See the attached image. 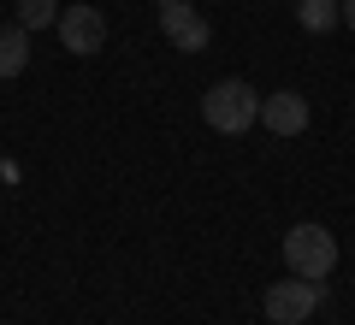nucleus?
Returning <instances> with one entry per match:
<instances>
[{
  "mask_svg": "<svg viewBox=\"0 0 355 325\" xmlns=\"http://www.w3.org/2000/svg\"><path fill=\"white\" fill-rule=\"evenodd\" d=\"M202 118L219 130V137H249V130L261 125V95H254L243 77H219V83H207V95H202Z\"/></svg>",
  "mask_w": 355,
  "mask_h": 325,
  "instance_id": "f257e3e1",
  "label": "nucleus"
},
{
  "mask_svg": "<svg viewBox=\"0 0 355 325\" xmlns=\"http://www.w3.org/2000/svg\"><path fill=\"white\" fill-rule=\"evenodd\" d=\"M284 266H291L296 278L326 284L331 266H338V237H331L326 225H291L284 231Z\"/></svg>",
  "mask_w": 355,
  "mask_h": 325,
  "instance_id": "f03ea898",
  "label": "nucleus"
},
{
  "mask_svg": "<svg viewBox=\"0 0 355 325\" xmlns=\"http://www.w3.org/2000/svg\"><path fill=\"white\" fill-rule=\"evenodd\" d=\"M326 301V284H314V278H279V284H266V319L272 325H302V319H314V308Z\"/></svg>",
  "mask_w": 355,
  "mask_h": 325,
  "instance_id": "7ed1b4c3",
  "label": "nucleus"
},
{
  "mask_svg": "<svg viewBox=\"0 0 355 325\" xmlns=\"http://www.w3.org/2000/svg\"><path fill=\"white\" fill-rule=\"evenodd\" d=\"M154 6H160V30H166V42H172L178 53H202L207 42H214V24L196 12L190 0H154Z\"/></svg>",
  "mask_w": 355,
  "mask_h": 325,
  "instance_id": "20e7f679",
  "label": "nucleus"
},
{
  "mask_svg": "<svg viewBox=\"0 0 355 325\" xmlns=\"http://www.w3.org/2000/svg\"><path fill=\"white\" fill-rule=\"evenodd\" d=\"M60 48L77 53V60H89V53L107 48V18L95 12V6H60Z\"/></svg>",
  "mask_w": 355,
  "mask_h": 325,
  "instance_id": "39448f33",
  "label": "nucleus"
},
{
  "mask_svg": "<svg viewBox=\"0 0 355 325\" xmlns=\"http://www.w3.org/2000/svg\"><path fill=\"white\" fill-rule=\"evenodd\" d=\"M261 125L272 130V137H302L308 130V100L296 95V89H272V95L261 100Z\"/></svg>",
  "mask_w": 355,
  "mask_h": 325,
  "instance_id": "423d86ee",
  "label": "nucleus"
},
{
  "mask_svg": "<svg viewBox=\"0 0 355 325\" xmlns=\"http://www.w3.org/2000/svg\"><path fill=\"white\" fill-rule=\"evenodd\" d=\"M24 65H30V30L0 24V77H24Z\"/></svg>",
  "mask_w": 355,
  "mask_h": 325,
  "instance_id": "0eeeda50",
  "label": "nucleus"
},
{
  "mask_svg": "<svg viewBox=\"0 0 355 325\" xmlns=\"http://www.w3.org/2000/svg\"><path fill=\"white\" fill-rule=\"evenodd\" d=\"M296 24L308 30V36H326V30H338V0H296Z\"/></svg>",
  "mask_w": 355,
  "mask_h": 325,
  "instance_id": "6e6552de",
  "label": "nucleus"
},
{
  "mask_svg": "<svg viewBox=\"0 0 355 325\" xmlns=\"http://www.w3.org/2000/svg\"><path fill=\"white\" fill-rule=\"evenodd\" d=\"M18 24L36 36V30H53L60 24V0H18Z\"/></svg>",
  "mask_w": 355,
  "mask_h": 325,
  "instance_id": "1a4fd4ad",
  "label": "nucleus"
},
{
  "mask_svg": "<svg viewBox=\"0 0 355 325\" xmlns=\"http://www.w3.org/2000/svg\"><path fill=\"white\" fill-rule=\"evenodd\" d=\"M338 18H343L349 30H355V0H338Z\"/></svg>",
  "mask_w": 355,
  "mask_h": 325,
  "instance_id": "9d476101",
  "label": "nucleus"
}]
</instances>
